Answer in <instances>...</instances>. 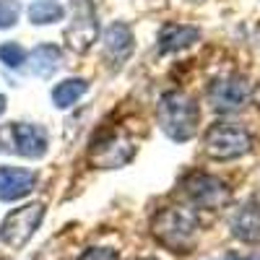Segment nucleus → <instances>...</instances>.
<instances>
[{"mask_svg":"<svg viewBox=\"0 0 260 260\" xmlns=\"http://www.w3.org/2000/svg\"><path fill=\"white\" fill-rule=\"evenodd\" d=\"M182 190L192 206L208 208V211L224 208L232 198V190L226 187V182L216 175H208V172H190L182 180Z\"/></svg>","mask_w":260,"mask_h":260,"instance_id":"nucleus-6","label":"nucleus"},{"mask_svg":"<svg viewBox=\"0 0 260 260\" xmlns=\"http://www.w3.org/2000/svg\"><path fill=\"white\" fill-rule=\"evenodd\" d=\"M198 213L187 206L159 208L151 219V234L156 237V242L175 252H190L198 240Z\"/></svg>","mask_w":260,"mask_h":260,"instance_id":"nucleus-1","label":"nucleus"},{"mask_svg":"<svg viewBox=\"0 0 260 260\" xmlns=\"http://www.w3.org/2000/svg\"><path fill=\"white\" fill-rule=\"evenodd\" d=\"M156 120L172 141L177 143L190 141L198 133V122H201L198 102L185 91H167L156 104Z\"/></svg>","mask_w":260,"mask_h":260,"instance_id":"nucleus-2","label":"nucleus"},{"mask_svg":"<svg viewBox=\"0 0 260 260\" xmlns=\"http://www.w3.org/2000/svg\"><path fill=\"white\" fill-rule=\"evenodd\" d=\"M203 148L206 154L216 161H229V159H240L252 148V136L242 122H232V120H219L213 122L206 136H203Z\"/></svg>","mask_w":260,"mask_h":260,"instance_id":"nucleus-3","label":"nucleus"},{"mask_svg":"<svg viewBox=\"0 0 260 260\" xmlns=\"http://www.w3.org/2000/svg\"><path fill=\"white\" fill-rule=\"evenodd\" d=\"M3 112H6V96L0 94V115H3Z\"/></svg>","mask_w":260,"mask_h":260,"instance_id":"nucleus-21","label":"nucleus"},{"mask_svg":"<svg viewBox=\"0 0 260 260\" xmlns=\"http://www.w3.org/2000/svg\"><path fill=\"white\" fill-rule=\"evenodd\" d=\"M96 16L91 0H73L71 6V24L65 29V45L73 52H86L96 42Z\"/></svg>","mask_w":260,"mask_h":260,"instance_id":"nucleus-8","label":"nucleus"},{"mask_svg":"<svg viewBox=\"0 0 260 260\" xmlns=\"http://www.w3.org/2000/svg\"><path fill=\"white\" fill-rule=\"evenodd\" d=\"M65 16V8L60 3H55V0H34V3L29 6V21L37 26L42 24H55V21H60Z\"/></svg>","mask_w":260,"mask_h":260,"instance_id":"nucleus-16","label":"nucleus"},{"mask_svg":"<svg viewBox=\"0 0 260 260\" xmlns=\"http://www.w3.org/2000/svg\"><path fill=\"white\" fill-rule=\"evenodd\" d=\"M141 260H156V257H141Z\"/></svg>","mask_w":260,"mask_h":260,"instance_id":"nucleus-22","label":"nucleus"},{"mask_svg":"<svg viewBox=\"0 0 260 260\" xmlns=\"http://www.w3.org/2000/svg\"><path fill=\"white\" fill-rule=\"evenodd\" d=\"M18 18H21V3L18 0H0V29L16 26Z\"/></svg>","mask_w":260,"mask_h":260,"instance_id":"nucleus-18","label":"nucleus"},{"mask_svg":"<svg viewBox=\"0 0 260 260\" xmlns=\"http://www.w3.org/2000/svg\"><path fill=\"white\" fill-rule=\"evenodd\" d=\"M26 52H24V47L21 45H16V42H3L0 45V60H3L8 68H21V65L26 62Z\"/></svg>","mask_w":260,"mask_h":260,"instance_id":"nucleus-17","label":"nucleus"},{"mask_svg":"<svg viewBox=\"0 0 260 260\" xmlns=\"http://www.w3.org/2000/svg\"><path fill=\"white\" fill-rule=\"evenodd\" d=\"M42 219H45V203H39V201L13 208L3 219V224H0V242L11 250H21L34 237Z\"/></svg>","mask_w":260,"mask_h":260,"instance_id":"nucleus-5","label":"nucleus"},{"mask_svg":"<svg viewBox=\"0 0 260 260\" xmlns=\"http://www.w3.org/2000/svg\"><path fill=\"white\" fill-rule=\"evenodd\" d=\"M252 99V83L240 73L213 78L208 86V102L216 112H237Z\"/></svg>","mask_w":260,"mask_h":260,"instance_id":"nucleus-7","label":"nucleus"},{"mask_svg":"<svg viewBox=\"0 0 260 260\" xmlns=\"http://www.w3.org/2000/svg\"><path fill=\"white\" fill-rule=\"evenodd\" d=\"M37 185V175L24 167H0V201H18Z\"/></svg>","mask_w":260,"mask_h":260,"instance_id":"nucleus-12","label":"nucleus"},{"mask_svg":"<svg viewBox=\"0 0 260 260\" xmlns=\"http://www.w3.org/2000/svg\"><path fill=\"white\" fill-rule=\"evenodd\" d=\"M86 91H89V83L83 78H65L62 83H57L52 89V102L60 110H68V107H73Z\"/></svg>","mask_w":260,"mask_h":260,"instance_id":"nucleus-15","label":"nucleus"},{"mask_svg":"<svg viewBox=\"0 0 260 260\" xmlns=\"http://www.w3.org/2000/svg\"><path fill=\"white\" fill-rule=\"evenodd\" d=\"M201 39V29L190 26V24H167L159 31V52L161 55H172L180 52L185 47H190L192 42Z\"/></svg>","mask_w":260,"mask_h":260,"instance_id":"nucleus-13","label":"nucleus"},{"mask_svg":"<svg viewBox=\"0 0 260 260\" xmlns=\"http://www.w3.org/2000/svg\"><path fill=\"white\" fill-rule=\"evenodd\" d=\"M81 260H120L115 250L110 247H91V250H86L81 255Z\"/></svg>","mask_w":260,"mask_h":260,"instance_id":"nucleus-19","label":"nucleus"},{"mask_svg":"<svg viewBox=\"0 0 260 260\" xmlns=\"http://www.w3.org/2000/svg\"><path fill=\"white\" fill-rule=\"evenodd\" d=\"M136 50V37L133 29L122 21H115V24L107 26L104 31V60L112 65V68H120V65L133 55Z\"/></svg>","mask_w":260,"mask_h":260,"instance_id":"nucleus-9","label":"nucleus"},{"mask_svg":"<svg viewBox=\"0 0 260 260\" xmlns=\"http://www.w3.org/2000/svg\"><path fill=\"white\" fill-rule=\"evenodd\" d=\"M224 260H260V255H237V252H229Z\"/></svg>","mask_w":260,"mask_h":260,"instance_id":"nucleus-20","label":"nucleus"},{"mask_svg":"<svg viewBox=\"0 0 260 260\" xmlns=\"http://www.w3.org/2000/svg\"><path fill=\"white\" fill-rule=\"evenodd\" d=\"M26 60H29V68H31L34 76L52 78V73L62 65V50L57 45H39V47L31 50V55Z\"/></svg>","mask_w":260,"mask_h":260,"instance_id":"nucleus-14","label":"nucleus"},{"mask_svg":"<svg viewBox=\"0 0 260 260\" xmlns=\"http://www.w3.org/2000/svg\"><path fill=\"white\" fill-rule=\"evenodd\" d=\"M11 143H13V151L26 159H39L45 156L47 151V130L39 127V125H31V122H16L11 127Z\"/></svg>","mask_w":260,"mask_h":260,"instance_id":"nucleus-10","label":"nucleus"},{"mask_svg":"<svg viewBox=\"0 0 260 260\" xmlns=\"http://www.w3.org/2000/svg\"><path fill=\"white\" fill-rule=\"evenodd\" d=\"M136 156V141L125 130H99L89 148V164L96 169H117Z\"/></svg>","mask_w":260,"mask_h":260,"instance_id":"nucleus-4","label":"nucleus"},{"mask_svg":"<svg viewBox=\"0 0 260 260\" xmlns=\"http://www.w3.org/2000/svg\"><path fill=\"white\" fill-rule=\"evenodd\" d=\"M229 229H232V234L237 237V240L260 245V195L245 201L232 213Z\"/></svg>","mask_w":260,"mask_h":260,"instance_id":"nucleus-11","label":"nucleus"}]
</instances>
